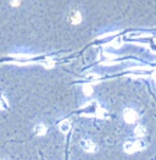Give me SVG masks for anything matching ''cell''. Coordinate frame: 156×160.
Wrapping results in <instances>:
<instances>
[{
	"mask_svg": "<svg viewBox=\"0 0 156 160\" xmlns=\"http://www.w3.org/2000/svg\"><path fill=\"white\" fill-rule=\"evenodd\" d=\"M146 147V143H144L143 141H128L127 143H125V151L128 154H132V153H135L138 150H142Z\"/></svg>",
	"mask_w": 156,
	"mask_h": 160,
	"instance_id": "1",
	"label": "cell"
},
{
	"mask_svg": "<svg viewBox=\"0 0 156 160\" xmlns=\"http://www.w3.org/2000/svg\"><path fill=\"white\" fill-rule=\"evenodd\" d=\"M80 147L83 148L84 151H88V153H94V151H96V149H98L96 146L90 139H82Z\"/></svg>",
	"mask_w": 156,
	"mask_h": 160,
	"instance_id": "2",
	"label": "cell"
},
{
	"mask_svg": "<svg viewBox=\"0 0 156 160\" xmlns=\"http://www.w3.org/2000/svg\"><path fill=\"white\" fill-rule=\"evenodd\" d=\"M123 117H125L126 122H128V124H133V122L137 121L138 115H137V113H135L133 109H126L125 111H123Z\"/></svg>",
	"mask_w": 156,
	"mask_h": 160,
	"instance_id": "3",
	"label": "cell"
},
{
	"mask_svg": "<svg viewBox=\"0 0 156 160\" xmlns=\"http://www.w3.org/2000/svg\"><path fill=\"white\" fill-rule=\"evenodd\" d=\"M134 133L138 136V137H144V136L146 134V129H145V127L144 126H140V125H139V126H137L135 127V129H134Z\"/></svg>",
	"mask_w": 156,
	"mask_h": 160,
	"instance_id": "4",
	"label": "cell"
},
{
	"mask_svg": "<svg viewBox=\"0 0 156 160\" xmlns=\"http://www.w3.org/2000/svg\"><path fill=\"white\" fill-rule=\"evenodd\" d=\"M59 129H60V131H61V132L67 133V132L70 131V129H71V125H70V122L67 121V120H65V121H62V122L60 124Z\"/></svg>",
	"mask_w": 156,
	"mask_h": 160,
	"instance_id": "5",
	"label": "cell"
},
{
	"mask_svg": "<svg viewBox=\"0 0 156 160\" xmlns=\"http://www.w3.org/2000/svg\"><path fill=\"white\" fill-rule=\"evenodd\" d=\"M36 133L38 136H44L46 133V127L43 125V124H39L36 126Z\"/></svg>",
	"mask_w": 156,
	"mask_h": 160,
	"instance_id": "6",
	"label": "cell"
},
{
	"mask_svg": "<svg viewBox=\"0 0 156 160\" xmlns=\"http://www.w3.org/2000/svg\"><path fill=\"white\" fill-rule=\"evenodd\" d=\"M71 21L73 23H79L80 22V15H79V12L73 11L72 15H71Z\"/></svg>",
	"mask_w": 156,
	"mask_h": 160,
	"instance_id": "7",
	"label": "cell"
},
{
	"mask_svg": "<svg viewBox=\"0 0 156 160\" xmlns=\"http://www.w3.org/2000/svg\"><path fill=\"white\" fill-rule=\"evenodd\" d=\"M7 105H9V104H7V100L4 97L0 98V110H5L7 108Z\"/></svg>",
	"mask_w": 156,
	"mask_h": 160,
	"instance_id": "8",
	"label": "cell"
},
{
	"mask_svg": "<svg viewBox=\"0 0 156 160\" xmlns=\"http://www.w3.org/2000/svg\"><path fill=\"white\" fill-rule=\"evenodd\" d=\"M83 88H84V93H85V95H90V94L93 93V87L90 86V84H85Z\"/></svg>",
	"mask_w": 156,
	"mask_h": 160,
	"instance_id": "9",
	"label": "cell"
},
{
	"mask_svg": "<svg viewBox=\"0 0 156 160\" xmlns=\"http://www.w3.org/2000/svg\"><path fill=\"white\" fill-rule=\"evenodd\" d=\"M109 45H111V46H113V48H118V46L122 45V41H121V39H115V41H112Z\"/></svg>",
	"mask_w": 156,
	"mask_h": 160,
	"instance_id": "10",
	"label": "cell"
},
{
	"mask_svg": "<svg viewBox=\"0 0 156 160\" xmlns=\"http://www.w3.org/2000/svg\"><path fill=\"white\" fill-rule=\"evenodd\" d=\"M11 5L12 6H19L20 5V0H11Z\"/></svg>",
	"mask_w": 156,
	"mask_h": 160,
	"instance_id": "11",
	"label": "cell"
},
{
	"mask_svg": "<svg viewBox=\"0 0 156 160\" xmlns=\"http://www.w3.org/2000/svg\"><path fill=\"white\" fill-rule=\"evenodd\" d=\"M152 77H154V78H155V81H156V72H155V74H154V76H152Z\"/></svg>",
	"mask_w": 156,
	"mask_h": 160,
	"instance_id": "12",
	"label": "cell"
}]
</instances>
